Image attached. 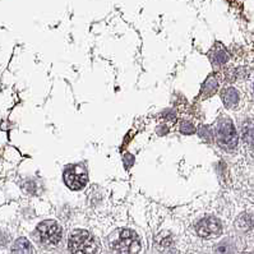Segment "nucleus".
<instances>
[{"instance_id":"obj_1","label":"nucleus","mask_w":254,"mask_h":254,"mask_svg":"<svg viewBox=\"0 0 254 254\" xmlns=\"http://www.w3.org/2000/svg\"><path fill=\"white\" fill-rule=\"evenodd\" d=\"M69 251L72 254H96L97 243L95 238L86 230H75L69 236Z\"/></svg>"},{"instance_id":"obj_2","label":"nucleus","mask_w":254,"mask_h":254,"mask_svg":"<svg viewBox=\"0 0 254 254\" xmlns=\"http://www.w3.org/2000/svg\"><path fill=\"white\" fill-rule=\"evenodd\" d=\"M215 137L217 143L226 150H233L238 144V134L235 127L229 119H221L215 128Z\"/></svg>"},{"instance_id":"obj_3","label":"nucleus","mask_w":254,"mask_h":254,"mask_svg":"<svg viewBox=\"0 0 254 254\" xmlns=\"http://www.w3.org/2000/svg\"><path fill=\"white\" fill-rule=\"evenodd\" d=\"M113 249L119 254H137L141 249V243L134 231L124 229L119 231V236L113 244Z\"/></svg>"},{"instance_id":"obj_4","label":"nucleus","mask_w":254,"mask_h":254,"mask_svg":"<svg viewBox=\"0 0 254 254\" xmlns=\"http://www.w3.org/2000/svg\"><path fill=\"white\" fill-rule=\"evenodd\" d=\"M37 236L45 245H57L62 239V227L55 221H44L37 226Z\"/></svg>"},{"instance_id":"obj_5","label":"nucleus","mask_w":254,"mask_h":254,"mask_svg":"<svg viewBox=\"0 0 254 254\" xmlns=\"http://www.w3.org/2000/svg\"><path fill=\"white\" fill-rule=\"evenodd\" d=\"M64 182L66 187L79 190L87 184V171L81 165H70L64 170Z\"/></svg>"},{"instance_id":"obj_6","label":"nucleus","mask_w":254,"mask_h":254,"mask_svg":"<svg viewBox=\"0 0 254 254\" xmlns=\"http://www.w3.org/2000/svg\"><path fill=\"white\" fill-rule=\"evenodd\" d=\"M222 226L220 220L216 217H204L197 224V234L202 238L211 239L221 234Z\"/></svg>"},{"instance_id":"obj_7","label":"nucleus","mask_w":254,"mask_h":254,"mask_svg":"<svg viewBox=\"0 0 254 254\" xmlns=\"http://www.w3.org/2000/svg\"><path fill=\"white\" fill-rule=\"evenodd\" d=\"M209 60H211L215 65H221V64H225L227 60H229L227 51L225 50V48L221 44H216V45L211 49V51H209Z\"/></svg>"},{"instance_id":"obj_8","label":"nucleus","mask_w":254,"mask_h":254,"mask_svg":"<svg viewBox=\"0 0 254 254\" xmlns=\"http://www.w3.org/2000/svg\"><path fill=\"white\" fill-rule=\"evenodd\" d=\"M221 97L226 108H235L236 105L239 104V92L235 88H233V87L225 88L222 91Z\"/></svg>"},{"instance_id":"obj_9","label":"nucleus","mask_w":254,"mask_h":254,"mask_svg":"<svg viewBox=\"0 0 254 254\" xmlns=\"http://www.w3.org/2000/svg\"><path fill=\"white\" fill-rule=\"evenodd\" d=\"M31 243L26 238H19L12 247V254H32Z\"/></svg>"},{"instance_id":"obj_10","label":"nucleus","mask_w":254,"mask_h":254,"mask_svg":"<svg viewBox=\"0 0 254 254\" xmlns=\"http://www.w3.org/2000/svg\"><path fill=\"white\" fill-rule=\"evenodd\" d=\"M218 88V82L216 79L215 75H209L206 79V82L202 86V91H200V95H203L204 97L206 96H212L213 93L217 91Z\"/></svg>"},{"instance_id":"obj_11","label":"nucleus","mask_w":254,"mask_h":254,"mask_svg":"<svg viewBox=\"0 0 254 254\" xmlns=\"http://www.w3.org/2000/svg\"><path fill=\"white\" fill-rule=\"evenodd\" d=\"M243 138L245 143L254 146V120H248L243 126Z\"/></svg>"},{"instance_id":"obj_12","label":"nucleus","mask_w":254,"mask_h":254,"mask_svg":"<svg viewBox=\"0 0 254 254\" xmlns=\"http://www.w3.org/2000/svg\"><path fill=\"white\" fill-rule=\"evenodd\" d=\"M180 132L183 133V134H193V133L195 132V128L194 126H191L190 123H183L182 127H180Z\"/></svg>"},{"instance_id":"obj_13","label":"nucleus","mask_w":254,"mask_h":254,"mask_svg":"<svg viewBox=\"0 0 254 254\" xmlns=\"http://www.w3.org/2000/svg\"><path fill=\"white\" fill-rule=\"evenodd\" d=\"M166 254H179L178 253V252H174V251H171V252H168V253Z\"/></svg>"}]
</instances>
